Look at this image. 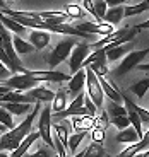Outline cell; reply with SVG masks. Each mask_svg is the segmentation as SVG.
<instances>
[{
	"mask_svg": "<svg viewBox=\"0 0 149 157\" xmlns=\"http://www.w3.org/2000/svg\"><path fill=\"white\" fill-rule=\"evenodd\" d=\"M39 109H41V102H36L19 125H16L14 128L7 130L5 133L0 135V152H4V150L14 152L21 145V142L33 132V123H34V118L39 113Z\"/></svg>",
	"mask_w": 149,
	"mask_h": 157,
	"instance_id": "1",
	"label": "cell"
},
{
	"mask_svg": "<svg viewBox=\"0 0 149 157\" xmlns=\"http://www.w3.org/2000/svg\"><path fill=\"white\" fill-rule=\"evenodd\" d=\"M137 33H139L137 28H122V29H118V31H113L111 34L101 38L99 41H96V43H91L89 48H91V51H94V50H99V48H105V46H108V48L120 46V44L134 41V38L137 36Z\"/></svg>",
	"mask_w": 149,
	"mask_h": 157,
	"instance_id": "2",
	"label": "cell"
},
{
	"mask_svg": "<svg viewBox=\"0 0 149 157\" xmlns=\"http://www.w3.org/2000/svg\"><path fill=\"white\" fill-rule=\"evenodd\" d=\"M75 44H77V39L72 38V36L70 38H63L62 41H58V43L55 44V48L46 55V63L50 65L51 70L55 67H58L63 60H67L70 56V53H72Z\"/></svg>",
	"mask_w": 149,
	"mask_h": 157,
	"instance_id": "3",
	"label": "cell"
},
{
	"mask_svg": "<svg viewBox=\"0 0 149 157\" xmlns=\"http://www.w3.org/2000/svg\"><path fill=\"white\" fill-rule=\"evenodd\" d=\"M86 96L94 102V106L101 109L103 102H105V94H103L101 84H99L98 77L91 68H86Z\"/></svg>",
	"mask_w": 149,
	"mask_h": 157,
	"instance_id": "4",
	"label": "cell"
},
{
	"mask_svg": "<svg viewBox=\"0 0 149 157\" xmlns=\"http://www.w3.org/2000/svg\"><path fill=\"white\" fill-rule=\"evenodd\" d=\"M147 55H149V48L130 51L129 55H125L123 58H122V63L117 67L115 74H117L118 77H122V75H125L127 72H132V68H137V65H141L142 60H146Z\"/></svg>",
	"mask_w": 149,
	"mask_h": 157,
	"instance_id": "5",
	"label": "cell"
},
{
	"mask_svg": "<svg viewBox=\"0 0 149 157\" xmlns=\"http://www.w3.org/2000/svg\"><path fill=\"white\" fill-rule=\"evenodd\" d=\"M38 132H39V138L50 145V149L55 150L53 145V137H51V108L45 106L39 113V120H38Z\"/></svg>",
	"mask_w": 149,
	"mask_h": 157,
	"instance_id": "6",
	"label": "cell"
},
{
	"mask_svg": "<svg viewBox=\"0 0 149 157\" xmlns=\"http://www.w3.org/2000/svg\"><path fill=\"white\" fill-rule=\"evenodd\" d=\"M2 86H7L10 87L12 90H17V92H28V90L34 89V87L39 86L38 80H34L33 77L29 75H24V74H14L2 82Z\"/></svg>",
	"mask_w": 149,
	"mask_h": 157,
	"instance_id": "7",
	"label": "cell"
},
{
	"mask_svg": "<svg viewBox=\"0 0 149 157\" xmlns=\"http://www.w3.org/2000/svg\"><path fill=\"white\" fill-rule=\"evenodd\" d=\"M91 53V48H89V43H79L74 46V50H72L70 56H69V67H70V72L72 75L77 74L81 68H83L84 65V60L89 56Z\"/></svg>",
	"mask_w": 149,
	"mask_h": 157,
	"instance_id": "8",
	"label": "cell"
},
{
	"mask_svg": "<svg viewBox=\"0 0 149 157\" xmlns=\"http://www.w3.org/2000/svg\"><path fill=\"white\" fill-rule=\"evenodd\" d=\"M75 29L81 33H86V34H101L103 38L108 34H111V33L115 31L113 26H110V24L106 22H91V21H84V22H79L77 26H75Z\"/></svg>",
	"mask_w": 149,
	"mask_h": 157,
	"instance_id": "9",
	"label": "cell"
},
{
	"mask_svg": "<svg viewBox=\"0 0 149 157\" xmlns=\"http://www.w3.org/2000/svg\"><path fill=\"white\" fill-rule=\"evenodd\" d=\"M24 75H29V77H33L34 80H38V82H69V80H70V75H69V74L55 72V70H50V72L26 70V74H24Z\"/></svg>",
	"mask_w": 149,
	"mask_h": 157,
	"instance_id": "10",
	"label": "cell"
},
{
	"mask_svg": "<svg viewBox=\"0 0 149 157\" xmlns=\"http://www.w3.org/2000/svg\"><path fill=\"white\" fill-rule=\"evenodd\" d=\"M99 50H101V48H99ZM103 50L106 51V62H117L118 58H123L125 55H129L130 51H134V41L120 44V46H113V48L105 46Z\"/></svg>",
	"mask_w": 149,
	"mask_h": 157,
	"instance_id": "11",
	"label": "cell"
},
{
	"mask_svg": "<svg viewBox=\"0 0 149 157\" xmlns=\"http://www.w3.org/2000/svg\"><path fill=\"white\" fill-rule=\"evenodd\" d=\"M98 80H99V84H101L103 94L108 96V99H111V101L117 102V104H122V102H123L122 92L115 87V84L111 82V80H108V78H105V77H98Z\"/></svg>",
	"mask_w": 149,
	"mask_h": 157,
	"instance_id": "12",
	"label": "cell"
},
{
	"mask_svg": "<svg viewBox=\"0 0 149 157\" xmlns=\"http://www.w3.org/2000/svg\"><path fill=\"white\" fill-rule=\"evenodd\" d=\"M84 87H86V68H81V70L72 75L70 80H69V92L75 98L79 92H83Z\"/></svg>",
	"mask_w": 149,
	"mask_h": 157,
	"instance_id": "13",
	"label": "cell"
},
{
	"mask_svg": "<svg viewBox=\"0 0 149 157\" xmlns=\"http://www.w3.org/2000/svg\"><path fill=\"white\" fill-rule=\"evenodd\" d=\"M36 140H41V138H39V132H38V130H33L31 133L21 142V145L10 154V157H24L26 154H28V150L33 147V144H34Z\"/></svg>",
	"mask_w": 149,
	"mask_h": 157,
	"instance_id": "14",
	"label": "cell"
},
{
	"mask_svg": "<svg viewBox=\"0 0 149 157\" xmlns=\"http://www.w3.org/2000/svg\"><path fill=\"white\" fill-rule=\"evenodd\" d=\"M26 94H28L29 98H33L36 102H51V101H53V98H55V92L50 90V89H46L45 86L34 87V89L28 90Z\"/></svg>",
	"mask_w": 149,
	"mask_h": 157,
	"instance_id": "15",
	"label": "cell"
},
{
	"mask_svg": "<svg viewBox=\"0 0 149 157\" xmlns=\"http://www.w3.org/2000/svg\"><path fill=\"white\" fill-rule=\"evenodd\" d=\"M29 43L34 46V50H43L50 43V33L46 31H29Z\"/></svg>",
	"mask_w": 149,
	"mask_h": 157,
	"instance_id": "16",
	"label": "cell"
},
{
	"mask_svg": "<svg viewBox=\"0 0 149 157\" xmlns=\"http://www.w3.org/2000/svg\"><path fill=\"white\" fill-rule=\"evenodd\" d=\"M0 22L4 24V28L7 29L9 33H16V36H21V38H24V34H26V31L28 29L26 28H22L17 21H14L12 17H9V16H5V14H2L0 12Z\"/></svg>",
	"mask_w": 149,
	"mask_h": 157,
	"instance_id": "17",
	"label": "cell"
},
{
	"mask_svg": "<svg viewBox=\"0 0 149 157\" xmlns=\"http://www.w3.org/2000/svg\"><path fill=\"white\" fill-rule=\"evenodd\" d=\"M123 12H125V7L123 5H118V7H110L106 10L105 17H103V22L110 24V26H117L122 19H123Z\"/></svg>",
	"mask_w": 149,
	"mask_h": 157,
	"instance_id": "18",
	"label": "cell"
},
{
	"mask_svg": "<svg viewBox=\"0 0 149 157\" xmlns=\"http://www.w3.org/2000/svg\"><path fill=\"white\" fill-rule=\"evenodd\" d=\"M0 106L7 109L10 114H16V116H26L29 111L33 109L31 106L34 104H21V102H0Z\"/></svg>",
	"mask_w": 149,
	"mask_h": 157,
	"instance_id": "19",
	"label": "cell"
},
{
	"mask_svg": "<svg viewBox=\"0 0 149 157\" xmlns=\"http://www.w3.org/2000/svg\"><path fill=\"white\" fill-rule=\"evenodd\" d=\"M51 114L55 113H60V111L67 109V90L62 89L60 87L58 90L55 92V98H53V101H51Z\"/></svg>",
	"mask_w": 149,
	"mask_h": 157,
	"instance_id": "20",
	"label": "cell"
},
{
	"mask_svg": "<svg viewBox=\"0 0 149 157\" xmlns=\"http://www.w3.org/2000/svg\"><path fill=\"white\" fill-rule=\"evenodd\" d=\"M139 140H141V137L137 135V132L132 126H129L125 130H120L117 133V142H120V144H129V145H132V144H137Z\"/></svg>",
	"mask_w": 149,
	"mask_h": 157,
	"instance_id": "21",
	"label": "cell"
},
{
	"mask_svg": "<svg viewBox=\"0 0 149 157\" xmlns=\"http://www.w3.org/2000/svg\"><path fill=\"white\" fill-rule=\"evenodd\" d=\"M70 126L75 132H89L93 126V118L91 116H72Z\"/></svg>",
	"mask_w": 149,
	"mask_h": 157,
	"instance_id": "22",
	"label": "cell"
},
{
	"mask_svg": "<svg viewBox=\"0 0 149 157\" xmlns=\"http://www.w3.org/2000/svg\"><path fill=\"white\" fill-rule=\"evenodd\" d=\"M12 44H14V51L17 55H28V53L34 51V46L29 41H26L24 38H21V36H14L12 38Z\"/></svg>",
	"mask_w": 149,
	"mask_h": 157,
	"instance_id": "23",
	"label": "cell"
},
{
	"mask_svg": "<svg viewBox=\"0 0 149 157\" xmlns=\"http://www.w3.org/2000/svg\"><path fill=\"white\" fill-rule=\"evenodd\" d=\"M122 98H123V102H127V104H129V106L132 108L135 113H137V116L141 118L142 125H144V123H146V125H149V111L146 109V108H142V106H139V104H135V102H134L127 94H122ZM147 128H149V126H147Z\"/></svg>",
	"mask_w": 149,
	"mask_h": 157,
	"instance_id": "24",
	"label": "cell"
},
{
	"mask_svg": "<svg viewBox=\"0 0 149 157\" xmlns=\"http://www.w3.org/2000/svg\"><path fill=\"white\" fill-rule=\"evenodd\" d=\"M123 106H125V109H127V118H129V121H130V125H132V128L137 132V135L142 138V135H144V130H142V121H141V118L137 116V113L132 109V108L127 104V102H123Z\"/></svg>",
	"mask_w": 149,
	"mask_h": 157,
	"instance_id": "25",
	"label": "cell"
},
{
	"mask_svg": "<svg viewBox=\"0 0 149 157\" xmlns=\"http://www.w3.org/2000/svg\"><path fill=\"white\" fill-rule=\"evenodd\" d=\"M106 149L103 147V144H96V142H91L89 145L84 149V155L83 157H106Z\"/></svg>",
	"mask_w": 149,
	"mask_h": 157,
	"instance_id": "26",
	"label": "cell"
},
{
	"mask_svg": "<svg viewBox=\"0 0 149 157\" xmlns=\"http://www.w3.org/2000/svg\"><path fill=\"white\" fill-rule=\"evenodd\" d=\"M147 89H149V75L146 78H142V80H139V82H135L134 86H130L129 90L137 96L139 99H142L146 96V92H147Z\"/></svg>",
	"mask_w": 149,
	"mask_h": 157,
	"instance_id": "27",
	"label": "cell"
},
{
	"mask_svg": "<svg viewBox=\"0 0 149 157\" xmlns=\"http://www.w3.org/2000/svg\"><path fill=\"white\" fill-rule=\"evenodd\" d=\"M87 132H75V133H72L70 137H69V140H67V147H69V150H70V154H74L75 150H77V147L81 145V142L86 138Z\"/></svg>",
	"mask_w": 149,
	"mask_h": 157,
	"instance_id": "28",
	"label": "cell"
},
{
	"mask_svg": "<svg viewBox=\"0 0 149 157\" xmlns=\"http://www.w3.org/2000/svg\"><path fill=\"white\" fill-rule=\"evenodd\" d=\"M146 10H149V2H141V4H135V5H127L123 16L132 17V16H137V14H142Z\"/></svg>",
	"mask_w": 149,
	"mask_h": 157,
	"instance_id": "29",
	"label": "cell"
},
{
	"mask_svg": "<svg viewBox=\"0 0 149 157\" xmlns=\"http://www.w3.org/2000/svg\"><path fill=\"white\" fill-rule=\"evenodd\" d=\"M53 135H57L63 145H67V140H69V126H65V120H63V125L62 123H55L53 125Z\"/></svg>",
	"mask_w": 149,
	"mask_h": 157,
	"instance_id": "30",
	"label": "cell"
},
{
	"mask_svg": "<svg viewBox=\"0 0 149 157\" xmlns=\"http://www.w3.org/2000/svg\"><path fill=\"white\" fill-rule=\"evenodd\" d=\"M86 68H91V70L96 74V77H105L106 74H108V65H106V58H101L98 60V62L91 63V65H87Z\"/></svg>",
	"mask_w": 149,
	"mask_h": 157,
	"instance_id": "31",
	"label": "cell"
},
{
	"mask_svg": "<svg viewBox=\"0 0 149 157\" xmlns=\"http://www.w3.org/2000/svg\"><path fill=\"white\" fill-rule=\"evenodd\" d=\"M65 14L69 16V19H83L86 16V12L83 9L79 7V5H74V4H67L65 7Z\"/></svg>",
	"mask_w": 149,
	"mask_h": 157,
	"instance_id": "32",
	"label": "cell"
},
{
	"mask_svg": "<svg viewBox=\"0 0 149 157\" xmlns=\"http://www.w3.org/2000/svg\"><path fill=\"white\" fill-rule=\"evenodd\" d=\"M110 114V118H117V116H127V109L125 106H122V104H117V102L111 101L110 104H108V113Z\"/></svg>",
	"mask_w": 149,
	"mask_h": 157,
	"instance_id": "33",
	"label": "cell"
},
{
	"mask_svg": "<svg viewBox=\"0 0 149 157\" xmlns=\"http://www.w3.org/2000/svg\"><path fill=\"white\" fill-rule=\"evenodd\" d=\"M108 123H110V120H108V114H106L105 111H101L99 116L93 118V128H98V130H103V132H105V130L108 128Z\"/></svg>",
	"mask_w": 149,
	"mask_h": 157,
	"instance_id": "34",
	"label": "cell"
},
{
	"mask_svg": "<svg viewBox=\"0 0 149 157\" xmlns=\"http://www.w3.org/2000/svg\"><path fill=\"white\" fill-rule=\"evenodd\" d=\"M106 10H108V5H106L105 0H94V12H96V22H103V17H105Z\"/></svg>",
	"mask_w": 149,
	"mask_h": 157,
	"instance_id": "35",
	"label": "cell"
},
{
	"mask_svg": "<svg viewBox=\"0 0 149 157\" xmlns=\"http://www.w3.org/2000/svg\"><path fill=\"white\" fill-rule=\"evenodd\" d=\"M0 125H4L7 130H10V128H14V120H12V114L9 113L7 109H4V108L0 106Z\"/></svg>",
	"mask_w": 149,
	"mask_h": 157,
	"instance_id": "36",
	"label": "cell"
},
{
	"mask_svg": "<svg viewBox=\"0 0 149 157\" xmlns=\"http://www.w3.org/2000/svg\"><path fill=\"white\" fill-rule=\"evenodd\" d=\"M110 123H111L113 126H117L118 132H120V130H125V128H129V126H130V121H129V118H127V116L110 118Z\"/></svg>",
	"mask_w": 149,
	"mask_h": 157,
	"instance_id": "37",
	"label": "cell"
},
{
	"mask_svg": "<svg viewBox=\"0 0 149 157\" xmlns=\"http://www.w3.org/2000/svg\"><path fill=\"white\" fill-rule=\"evenodd\" d=\"M0 62L4 63L5 67H7L9 70L12 72V74H16V72H17V68L14 67V63H12L10 60H9V56H7V53H5L4 46H2V41H0Z\"/></svg>",
	"mask_w": 149,
	"mask_h": 157,
	"instance_id": "38",
	"label": "cell"
},
{
	"mask_svg": "<svg viewBox=\"0 0 149 157\" xmlns=\"http://www.w3.org/2000/svg\"><path fill=\"white\" fill-rule=\"evenodd\" d=\"M31 157H58V155L55 154L53 149H45V147H41L34 154H31Z\"/></svg>",
	"mask_w": 149,
	"mask_h": 157,
	"instance_id": "39",
	"label": "cell"
},
{
	"mask_svg": "<svg viewBox=\"0 0 149 157\" xmlns=\"http://www.w3.org/2000/svg\"><path fill=\"white\" fill-rule=\"evenodd\" d=\"M91 138H93L96 144H103V142H105V132H103V130H98V128H93L91 130Z\"/></svg>",
	"mask_w": 149,
	"mask_h": 157,
	"instance_id": "40",
	"label": "cell"
},
{
	"mask_svg": "<svg viewBox=\"0 0 149 157\" xmlns=\"http://www.w3.org/2000/svg\"><path fill=\"white\" fill-rule=\"evenodd\" d=\"M84 108H86V109L89 111V114H91L93 118L96 116V113H98V108L94 106V102L91 101V99L87 98V96H84Z\"/></svg>",
	"mask_w": 149,
	"mask_h": 157,
	"instance_id": "41",
	"label": "cell"
},
{
	"mask_svg": "<svg viewBox=\"0 0 149 157\" xmlns=\"http://www.w3.org/2000/svg\"><path fill=\"white\" fill-rule=\"evenodd\" d=\"M10 75H12V72L9 70L7 67H5L4 63L0 62V80H7V78L10 77Z\"/></svg>",
	"mask_w": 149,
	"mask_h": 157,
	"instance_id": "42",
	"label": "cell"
},
{
	"mask_svg": "<svg viewBox=\"0 0 149 157\" xmlns=\"http://www.w3.org/2000/svg\"><path fill=\"white\" fill-rule=\"evenodd\" d=\"M83 4H84V9H86L87 12H91L93 17L96 19V12H94V0H83Z\"/></svg>",
	"mask_w": 149,
	"mask_h": 157,
	"instance_id": "43",
	"label": "cell"
},
{
	"mask_svg": "<svg viewBox=\"0 0 149 157\" xmlns=\"http://www.w3.org/2000/svg\"><path fill=\"white\" fill-rule=\"evenodd\" d=\"M106 5H110V7H118V5H123L127 0H105Z\"/></svg>",
	"mask_w": 149,
	"mask_h": 157,
	"instance_id": "44",
	"label": "cell"
},
{
	"mask_svg": "<svg viewBox=\"0 0 149 157\" xmlns=\"http://www.w3.org/2000/svg\"><path fill=\"white\" fill-rule=\"evenodd\" d=\"M10 87H7V86H2V84H0V96L2 94H7V92H10Z\"/></svg>",
	"mask_w": 149,
	"mask_h": 157,
	"instance_id": "45",
	"label": "cell"
},
{
	"mask_svg": "<svg viewBox=\"0 0 149 157\" xmlns=\"http://www.w3.org/2000/svg\"><path fill=\"white\" fill-rule=\"evenodd\" d=\"M135 28H137V29H149V19L146 21V22H141V24H137Z\"/></svg>",
	"mask_w": 149,
	"mask_h": 157,
	"instance_id": "46",
	"label": "cell"
},
{
	"mask_svg": "<svg viewBox=\"0 0 149 157\" xmlns=\"http://www.w3.org/2000/svg\"><path fill=\"white\" fill-rule=\"evenodd\" d=\"M137 68L142 72H149V63H141V65H137Z\"/></svg>",
	"mask_w": 149,
	"mask_h": 157,
	"instance_id": "47",
	"label": "cell"
},
{
	"mask_svg": "<svg viewBox=\"0 0 149 157\" xmlns=\"http://www.w3.org/2000/svg\"><path fill=\"white\" fill-rule=\"evenodd\" d=\"M7 2H5V0H0V10H4V9H7Z\"/></svg>",
	"mask_w": 149,
	"mask_h": 157,
	"instance_id": "48",
	"label": "cell"
},
{
	"mask_svg": "<svg viewBox=\"0 0 149 157\" xmlns=\"http://www.w3.org/2000/svg\"><path fill=\"white\" fill-rule=\"evenodd\" d=\"M141 154H142V157H149V147L144 150V152H141Z\"/></svg>",
	"mask_w": 149,
	"mask_h": 157,
	"instance_id": "49",
	"label": "cell"
},
{
	"mask_svg": "<svg viewBox=\"0 0 149 157\" xmlns=\"http://www.w3.org/2000/svg\"><path fill=\"white\" fill-rule=\"evenodd\" d=\"M0 157H10V154H4V152H0Z\"/></svg>",
	"mask_w": 149,
	"mask_h": 157,
	"instance_id": "50",
	"label": "cell"
},
{
	"mask_svg": "<svg viewBox=\"0 0 149 157\" xmlns=\"http://www.w3.org/2000/svg\"><path fill=\"white\" fill-rule=\"evenodd\" d=\"M134 157H142V154H135V155H134Z\"/></svg>",
	"mask_w": 149,
	"mask_h": 157,
	"instance_id": "51",
	"label": "cell"
},
{
	"mask_svg": "<svg viewBox=\"0 0 149 157\" xmlns=\"http://www.w3.org/2000/svg\"><path fill=\"white\" fill-rule=\"evenodd\" d=\"M5 2H17V0H5Z\"/></svg>",
	"mask_w": 149,
	"mask_h": 157,
	"instance_id": "52",
	"label": "cell"
},
{
	"mask_svg": "<svg viewBox=\"0 0 149 157\" xmlns=\"http://www.w3.org/2000/svg\"><path fill=\"white\" fill-rule=\"evenodd\" d=\"M75 2H83V0H75Z\"/></svg>",
	"mask_w": 149,
	"mask_h": 157,
	"instance_id": "53",
	"label": "cell"
},
{
	"mask_svg": "<svg viewBox=\"0 0 149 157\" xmlns=\"http://www.w3.org/2000/svg\"><path fill=\"white\" fill-rule=\"evenodd\" d=\"M24 157H31V155H24Z\"/></svg>",
	"mask_w": 149,
	"mask_h": 157,
	"instance_id": "54",
	"label": "cell"
},
{
	"mask_svg": "<svg viewBox=\"0 0 149 157\" xmlns=\"http://www.w3.org/2000/svg\"><path fill=\"white\" fill-rule=\"evenodd\" d=\"M144 2H149V0H144Z\"/></svg>",
	"mask_w": 149,
	"mask_h": 157,
	"instance_id": "55",
	"label": "cell"
},
{
	"mask_svg": "<svg viewBox=\"0 0 149 157\" xmlns=\"http://www.w3.org/2000/svg\"><path fill=\"white\" fill-rule=\"evenodd\" d=\"M0 135H2V132H0Z\"/></svg>",
	"mask_w": 149,
	"mask_h": 157,
	"instance_id": "56",
	"label": "cell"
}]
</instances>
